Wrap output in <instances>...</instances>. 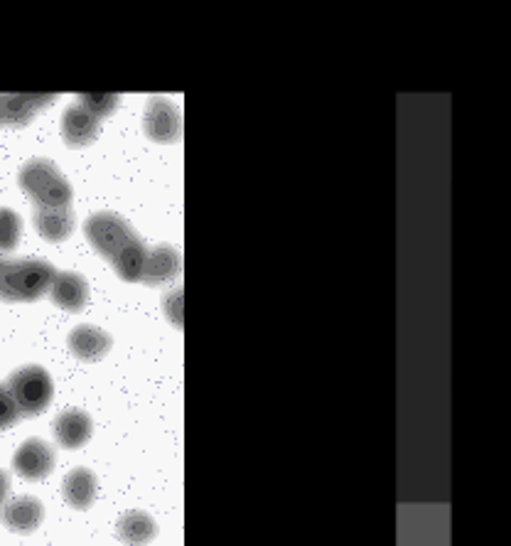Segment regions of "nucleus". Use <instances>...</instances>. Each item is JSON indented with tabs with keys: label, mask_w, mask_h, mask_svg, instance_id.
<instances>
[{
	"label": "nucleus",
	"mask_w": 511,
	"mask_h": 546,
	"mask_svg": "<svg viewBox=\"0 0 511 546\" xmlns=\"http://www.w3.org/2000/svg\"><path fill=\"white\" fill-rule=\"evenodd\" d=\"M55 273V266L42 259H0V301H37L50 293Z\"/></svg>",
	"instance_id": "obj_2"
},
{
	"label": "nucleus",
	"mask_w": 511,
	"mask_h": 546,
	"mask_svg": "<svg viewBox=\"0 0 511 546\" xmlns=\"http://www.w3.org/2000/svg\"><path fill=\"white\" fill-rule=\"evenodd\" d=\"M55 94H0V126H25L42 106L52 104Z\"/></svg>",
	"instance_id": "obj_8"
},
{
	"label": "nucleus",
	"mask_w": 511,
	"mask_h": 546,
	"mask_svg": "<svg viewBox=\"0 0 511 546\" xmlns=\"http://www.w3.org/2000/svg\"><path fill=\"white\" fill-rule=\"evenodd\" d=\"M13 468L20 478L25 480H42L52 473L55 468V451L50 443L40 441V438H30L18 448L13 458Z\"/></svg>",
	"instance_id": "obj_6"
},
{
	"label": "nucleus",
	"mask_w": 511,
	"mask_h": 546,
	"mask_svg": "<svg viewBox=\"0 0 511 546\" xmlns=\"http://www.w3.org/2000/svg\"><path fill=\"white\" fill-rule=\"evenodd\" d=\"M69 350L84 362H99L111 350V335L96 325H79L69 335Z\"/></svg>",
	"instance_id": "obj_11"
},
{
	"label": "nucleus",
	"mask_w": 511,
	"mask_h": 546,
	"mask_svg": "<svg viewBox=\"0 0 511 546\" xmlns=\"http://www.w3.org/2000/svg\"><path fill=\"white\" fill-rule=\"evenodd\" d=\"M23 222L13 210L0 207V251H13L20 244Z\"/></svg>",
	"instance_id": "obj_17"
},
{
	"label": "nucleus",
	"mask_w": 511,
	"mask_h": 546,
	"mask_svg": "<svg viewBox=\"0 0 511 546\" xmlns=\"http://www.w3.org/2000/svg\"><path fill=\"white\" fill-rule=\"evenodd\" d=\"M77 104H82L96 119H104V116L114 114L118 106V94H79Z\"/></svg>",
	"instance_id": "obj_18"
},
{
	"label": "nucleus",
	"mask_w": 511,
	"mask_h": 546,
	"mask_svg": "<svg viewBox=\"0 0 511 546\" xmlns=\"http://www.w3.org/2000/svg\"><path fill=\"white\" fill-rule=\"evenodd\" d=\"M50 296L55 305L62 310H69V313H77L82 310L86 301H89V283H86L84 276L72 271L55 273L50 286Z\"/></svg>",
	"instance_id": "obj_10"
},
{
	"label": "nucleus",
	"mask_w": 511,
	"mask_h": 546,
	"mask_svg": "<svg viewBox=\"0 0 511 546\" xmlns=\"http://www.w3.org/2000/svg\"><path fill=\"white\" fill-rule=\"evenodd\" d=\"M116 534L126 546H145L158 534V524L148 512H126L118 522Z\"/></svg>",
	"instance_id": "obj_15"
},
{
	"label": "nucleus",
	"mask_w": 511,
	"mask_h": 546,
	"mask_svg": "<svg viewBox=\"0 0 511 546\" xmlns=\"http://www.w3.org/2000/svg\"><path fill=\"white\" fill-rule=\"evenodd\" d=\"M180 266H182V261H180V254H177L175 246L160 244V246H155L153 251H148V256H145L141 281L150 283V286H158V283H165V281H170L172 276H177Z\"/></svg>",
	"instance_id": "obj_13"
},
{
	"label": "nucleus",
	"mask_w": 511,
	"mask_h": 546,
	"mask_svg": "<svg viewBox=\"0 0 511 546\" xmlns=\"http://www.w3.org/2000/svg\"><path fill=\"white\" fill-rule=\"evenodd\" d=\"M18 419H20V411H18V406H15L13 396H10L8 387H3V384H0V431H5V428L13 426Z\"/></svg>",
	"instance_id": "obj_19"
},
{
	"label": "nucleus",
	"mask_w": 511,
	"mask_h": 546,
	"mask_svg": "<svg viewBox=\"0 0 511 546\" xmlns=\"http://www.w3.org/2000/svg\"><path fill=\"white\" fill-rule=\"evenodd\" d=\"M91 431H94V424H91V416L82 409L64 411L62 416L55 421V436L59 446L69 448H82L86 441L91 438Z\"/></svg>",
	"instance_id": "obj_12"
},
{
	"label": "nucleus",
	"mask_w": 511,
	"mask_h": 546,
	"mask_svg": "<svg viewBox=\"0 0 511 546\" xmlns=\"http://www.w3.org/2000/svg\"><path fill=\"white\" fill-rule=\"evenodd\" d=\"M96 490H99V483H96V475L86 468H77L64 478V497L72 507L77 510H86L91 507V502L96 500Z\"/></svg>",
	"instance_id": "obj_16"
},
{
	"label": "nucleus",
	"mask_w": 511,
	"mask_h": 546,
	"mask_svg": "<svg viewBox=\"0 0 511 546\" xmlns=\"http://www.w3.org/2000/svg\"><path fill=\"white\" fill-rule=\"evenodd\" d=\"M8 392L23 416H37L50 406L55 396L50 372L40 364H25L8 379Z\"/></svg>",
	"instance_id": "obj_4"
},
{
	"label": "nucleus",
	"mask_w": 511,
	"mask_h": 546,
	"mask_svg": "<svg viewBox=\"0 0 511 546\" xmlns=\"http://www.w3.org/2000/svg\"><path fill=\"white\" fill-rule=\"evenodd\" d=\"M165 310H168V318L172 320V325L175 328L182 330V288H175V291L170 293L168 301H165Z\"/></svg>",
	"instance_id": "obj_20"
},
{
	"label": "nucleus",
	"mask_w": 511,
	"mask_h": 546,
	"mask_svg": "<svg viewBox=\"0 0 511 546\" xmlns=\"http://www.w3.org/2000/svg\"><path fill=\"white\" fill-rule=\"evenodd\" d=\"M8 492H10V478L8 473L0 470V510H3V505L8 502Z\"/></svg>",
	"instance_id": "obj_21"
},
{
	"label": "nucleus",
	"mask_w": 511,
	"mask_h": 546,
	"mask_svg": "<svg viewBox=\"0 0 511 546\" xmlns=\"http://www.w3.org/2000/svg\"><path fill=\"white\" fill-rule=\"evenodd\" d=\"M20 187L35 200L37 210L52 207H69L72 202V185L64 178L62 170L47 158H32L20 168Z\"/></svg>",
	"instance_id": "obj_3"
},
{
	"label": "nucleus",
	"mask_w": 511,
	"mask_h": 546,
	"mask_svg": "<svg viewBox=\"0 0 511 546\" xmlns=\"http://www.w3.org/2000/svg\"><path fill=\"white\" fill-rule=\"evenodd\" d=\"M143 128L153 141L172 143L182 136V116L170 99L150 96L148 106H145Z\"/></svg>",
	"instance_id": "obj_5"
},
{
	"label": "nucleus",
	"mask_w": 511,
	"mask_h": 546,
	"mask_svg": "<svg viewBox=\"0 0 511 546\" xmlns=\"http://www.w3.org/2000/svg\"><path fill=\"white\" fill-rule=\"evenodd\" d=\"M99 136V119L84 109L82 104H72L62 114V138L67 146L84 148Z\"/></svg>",
	"instance_id": "obj_9"
},
{
	"label": "nucleus",
	"mask_w": 511,
	"mask_h": 546,
	"mask_svg": "<svg viewBox=\"0 0 511 546\" xmlns=\"http://www.w3.org/2000/svg\"><path fill=\"white\" fill-rule=\"evenodd\" d=\"M84 234L91 246L114 264L123 281H141L148 249L126 219L114 212H96L86 219Z\"/></svg>",
	"instance_id": "obj_1"
},
{
	"label": "nucleus",
	"mask_w": 511,
	"mask_h": 546,
	"mask_svg": "<svg viewBox=\"0 0 511 546\" xmlns=\"http://www.w3.org/2000/svg\"><path fill=\"white\" fill-rule=\"evenodd\" d=\"M35 224L47 242H64L77 227V217L72 207H52V210H37Z\"/></svg>",
	"instance_id": "obj_14"
},
{
	"label": "nucleus",
	"mask_w": 511,
	"mask_h": 546,
	"mask_svg": "<svg viewBox=\"0 0 511 546\" xmlns=\"http://www.w3.org/2000/svg\"><path fill=\"white\" fill-rule=\"evenodd\" d=\"M42 517H45L42 502L28 495L15 497V500L5 502L3 510H0V519H3L5 527H8L10 532H18V534L35 532V529L42 524Z\"/></svg>",
	"instance_id": "obj_7"
}]
</instances>
